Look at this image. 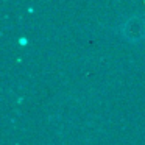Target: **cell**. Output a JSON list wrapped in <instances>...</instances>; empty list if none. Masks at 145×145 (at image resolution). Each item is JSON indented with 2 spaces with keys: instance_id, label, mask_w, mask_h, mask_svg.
Here are the masks:
<instances>
[{
  "instance_id": "cell-1",
  "label": "cell",
  "mask_w": 145,
  "mask_h": 145,
  "mask_svg": "<svg viewBox=\"0 0 145 145\" xmlns=\"http://www.w3.org/2000/svg\"><path fill=\"white\" fill-rule=\"evenodd\" d=\"M123 35L129 41H140L145 38V20L142 17H131L123 24Z\"/></svg>"
}]
</instances>
